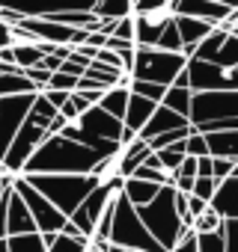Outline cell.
I'll list each match as a JSON object with an SVG mask.
<instances>
[{"label":"cell","mask_w":238,"mask_h":252,"mask_svg":"<svg viewBox=\"0 0 238 252\" xmlns=\"http://www.w3.org/2000/svg\"><path fill=\"white\" fill-rule=\"evenodd\" d=\"M45 137H48V125L39 122V119H33V116L27 113L21 131L15 134V140H12V146H9L3 163H0V169H3L6 175H12V178H18V175L24 172L27 160H30V158L36 155V149L45 143Z\"/></svg>","instance_id":"6"},{"label":"cell","mask_w":238,"mask_h":252,"mask_svg":"<svg viewBox=\"0 0 238 252\" xmlns=\"http://www.w3.org/2000/svg\"><path fill=\"white\" fill-rule=\"evenodd\" d=\"M223 243H226V252H238V220L223 222Z\"/></svg>","instance_id":"35"},{"label":"cell","mask_w":238,"mask_h":252,"mask_svg":"<svg viewBox=\"0 0 238 252\" xmlns=\"http://www.w3.org/2000/svg\"><path fill=\"white\" fill-rule=\"evenodd\" d=\"M170 9H173V15H185V18L205 21L214 30L232 15V6L226 3V0H173Z\"/></svg>","instance_id":"11"},{"label":"cell","mask_w":238,"mask_h":252,"mask_svg":"<svg viewBox=\"0 0 238 252\" xmlns=\"http://www.w3.org/2000/svg\"><path fill=\"white\" fill-rule=\"evenodd\" d=\"M185 74H188V89L194 95H199V92H238V68L223 71L211 63L188 60Z\"/></svg>","instance_id":"9"},{"label":"cell","mask_w":238,"mask_h":252,"mask_svg":"<svg viewBox=\"0 0 238 252\" xmlns=\"http://www.w3.org/2000/svg\"><path fill=\"white\" fill-rule=\"evenodd\" d=\"M214 193H217V181H214V178H197V181H194L191 196H197V199H202V202H208V205H211Z\"/></svg>","instance_id":"32"},{"label":"cell","mask_w":238,"mask_h":252,"mask_svg":"<svg viewBox=\"0 0 238 252\" xmlns=\"http://www.w3.org/2000/svg\"><path fill=\"white\" fill-rule=\"evenodd\" d=\"M9 240V252H48L42 234H18V237H6Z\"/></svg>","instance_id":"25"},{"label":"cell","mask_w":238,"mask_h":252,"mask_svg":"<svg viewBox=\"0 0 238 252\" xmlns=\"http://www.w3.org/2000/svg\"><path fill=\"white\" fill-rule=\"evenodd\" d=\"M191 125L188 128H179V131H170V134H161V137H155V140H149L146 146H149V152L155 155V152H161V149H170V146H176V143H182V140H188L191 137Z\"/></svg>","instance_id":"26"},{"label":"cell","mask_w":238,"mask_h":252,"mask_svg":"<svg viewBox=\"0 0 238 252\" xmlns=\"http://www.w3.org/2000/svg\"><path fill=\"white\" fill-rule=\"evenodd\" d=\"M158 193H161L158 184H146V181H137V178H125L122 181V196L128 199L131 208H146Z\"/></svg>","instance_id":"18"},{"label":"cell","mask_w":238,"mask_h":252,"mask_svg":"<svg viewBox=\"0 0 238 252\" xmlns=\"http://www.w3.org/2000/svg\"><path fill=\"white\" fill-rule=\"evenodd\" d=\"M155 107H158V104H152V101H146V98H140V95H128V110H125V119H122V128L131 131V134H140L143 125L152 119Z\"/></svg>","instance_id":"15"},{"label":"cell","mask_w":238,"mask_h":252,"mask_svg":"<svg viewBox=\"0 0 238 252\" xmlns=\"http://www.w3.org/2000/svg\"><path fill=\"white\" fill-rule=\"evenodd\" d=\"M176 18V30H179V39H182V48H197L214 27L205 24V21H197V18H185V15H173Z\"/></svg>","instance_id":"17"},{"label":"cell","mask_w":238,"mask_h":252,"mask_svg":"<svg viewBox=\"0 0 238 252\" xmlns=\"http://www.w3.org/2000/svg\"><path fill=\"white\" fill-rule=\"evenodd\" d=\"M18 234H39V231H36V222H33L27 205L12 190L9 193V205H6V237H18Z\"/></svg>","instance_id":"13"},{"label":"cell","mask_w":238,"mask_h":252,"mask_svg":"<svg viewBox=\"0 0 238 252\" xmlns=\"http://www.w3.org/2000/svg\"><path fill=\"white\" fill-rule=\"evenodd\" d=\"M39 95V92H36ZM36 95H18V98H0V163H3L15 134L21 131V125L33 107Z\"/></svg>","instance_id":"10"},{"label":"cell","mask_w":238,"mask_h":252,"mask_svg":"<svg viewBox=\"0 0 238 252\" xmlns=\"http://www.w3.org/2000/svg\"><path fill=\"white\" fill-rule=\"evenodd\" d=\"M110 39H119V42H131L134 45V15L122 18V21H116V30Z\"/></svg>","instance_id":"33"},{"label":"cell","mask_w":238,"mask_h":252,"mask_svg":"<svg viewBox=\"0 0 238 252\" xmlns=\"http://www.w3.org/2000/svg\"><path fill=\"white\" fill-rule=\"evenodd\" d=\"M98 160L104 158L80 143H72L66 137H45L21 175H92Z\"/></svg>","instance_id":"1"},{"label":"cell","mask_w":238,"mask_h":252,"mask_svg":"<svg viewBox=\"0 0 238 252\" xmlns=\"http://www.w3.org/2000/svg\"><path fill=\"white\" fill-rule=\"evenodd\" d=\"M89 12L98 21H122L131 15V3L128 0H98V3L89 6Z\"/></svg>","instance_id":"20"},{"label":"cell","mask_w":238,"mask_h":252,"mask_svg":"<svg viewBox=\"0 0 238 252\" xmlns=\"http://www.w3.org/2000/svg\"><path fill=\"white\" fill-rule=\"evenodd\" d=\"M48 252H86L89 243H80V240H72V237H63V234H42Z\"/></svg>","instance_id":"24"},{"label":"cell","mask_w":238,"mask_h":252,"mask_svg":"<svg viewBox=\"0 0 238 252\" xmlns=\"http://www.w3.org/2000/svg\"><path fill=\"white\" fill-rule=\"evenodd\" d=\"M223 222L226 220H238V178H226V181H220L217 184V193H214V199H211V205H208Z\"/></svg>","instance_id":"14"},{"label":"cell","mask_w":238,"mask_h":252,"mask_svg":"<svg viewBox=\"0 0 238 252\" xmlns=\"http://www.w3.org/2000/svg\"><path fill=\"white\" fill-rule=\"evenodd\" d=\"M191 101H194V92H191V89L170 86V89H167V95H164V101H161V107H167L170 113H176V116L188 119V116H191Z\"/></svg>","instance_id":"22"},{"label":"cell","mask_w":238,"mask_h":252,"mask_svg":"<svg viewBox=\"0 0 238 252\" xmlns=\"http://www.w3.org/2000/svg\"><path fill=\"white\" fill-rule=\"evenodd\" d=\"M197 246H199V252H226L223 228L214 231V234H197Z\"/></svg>","instance_id":"30"},{"label":"cell","mask_w":238,"mask_h":252,"mask_svg":"<svg viewBox=\"0 0 238 252\" xmlns=\"http://www.w3.org/2000/svg\"><path fill=\"white\" fill-rule=\"evenodd\" d=\"M170 252H199V246H197V234H194L191 228H188V231H182L179 243H176Z\"/></svg>","instance_id":"36"},{"label":"cell","mask_w":238,"mask_h":252,"mask_svg":"<svg viewBox=\"0 0 238 252\" xmlns=\"http://www.w3.org/2000/svg\"><path fill=\"white\" fill-rule=\"evenodd\" d=\"M107 243L119 246V249H131V252H164L152 240V234L146 231L137 211L128 205V199L122 193H116V211H113V225H110Z\"/></svg>","instance_id":"4"},{"label":"cell","mask_w":238,"mask_h":252,"mask_svg":"<svg viewBox=\"0 0 238 252\" xmlns=\"http://www.w3.org/2000/svg\"><path fill=\"white\" fill-rule=\"evenodd\" d=\"M191 128H194V125H191ZM185 155H188V158H208L205 137H202V134H197V131H191V137L185 140Z\"/></svg>","instance_id":"31"},{"label":"cell","mask_w":238,"mask_h":252,"mask_svg":"<svg viewBox=\"0 0 238 252\" xmlns=\"http://www.w3.org/2000/svg\"><path fill=\"white\" fill-rule=\"evenodd\" d=\"M238 119V92H199L191 101V116L188 122L205 125V122H229Z\"/></svg>","instance_id":"7"},{"label":"cell","mask_w":238,"mask_h":252,"mask_svg":"<svg viewBox=\"0 0 238 252\" xmlns=\"http://www.w3.org/2000/svg\"><path fill=\"white\" fill-rule=\"evenodd\" d=\"M6 205H9V196L0 202V240H6Z\"/></svg>","instance_id":"40"},{"label":"cell","mask_w":238,"mask_h":252,"mask_svg":"<svg viewBox=\"0 0 238 252\" xmlns=\"http://www.w3.org/2000/svg\"><path fill=\"white\" fill-rule=\"evenodd\" d=\"M232 169H235V163L232 160H220V158H211V178L220 184V181H226L229 175H232Z\"/></svg>","instance_id":"34"},{"label":"cell","mask_w":238,"mask_h":252,"mask_svg":"<svg viewBox=\"0 0 238 252\" xmlns=\"http://www.w3.org/2000/svg\"><path fill=\"white\" fill-rule=\"evenodd\" d=\"M12 57H15V65L21 71L27 68H36L45 57V45L42 42H30V45H12Z\"/></svg>","instance_id":"21"},{"label":"cell","mask_w":238,"mask_h":252,"mask_svg":"<svg viewBox=\"0 0 238 252\" xmlns=\"http://www.w3.org/2000/svg\"><path fill=\"white\" fill-rule=\"evenodd\" d=\"M3 48H12V24L0 21V51Z\"/></svg>","instance_id":"38"},{"label":"cell","mask_w":238,"mask_h":252,"mask_svg":"<svg viewBox=\"0 0 238 252\" xmlns=\"http://www.w3.org/2000/svg\"><path fill=\"white\" fill-rule=\"evenodd\" d=\"M128 92H131V95H140V98H146V101H152V104H161V101H164V95H167V89H164V86L143 83V80H131Z\"/></svg>","instance_id":"28"},{"label":"cell","mask_w":238,"mask_h":252,"mask_svg":"<svg viewBox=\"0 0 238 252\" xmlns=\"http://www.w3.org/2000/svg\"><path fill=\"white\" fill-rule=\"evenodd\" d=\"M0 252H9V240H0Z\"/></svg>","instance_id":"41"},{"label":"cell","mask_w":238,"mask_h":252,"mask_svg":"<svg viewBox=\"0 0 238 252\" xmlns=\"http://www.w3.org/2000/svg\"><path fill=\"white\" fill-rule=\"evenodd\" d=\"M155 51H167V54H182V39H179V30H176V18L164 27V33H161V39H158V45H155Z\"/></svg>","instance_id":"27"},{"label":"cell","mask_w":238,"mask_h":252,"mask_svg":"<svg viewBox=\"0 0 238 252\" xmlns=\"http://www.w3.org/2000/svg\"><path fill=\"white\" fill-rule=\"evenodd\" d=\"M220 228H223V220H220L211 208H208L202 217H197V220H194V225H191V231H194V234H214V231H220Z\"/></svg>","instance_id":"29"},{"label":"cell","mask_w":238,"mask_h":252,"mask_svg":"<svg viewBox=\"0 0 238 252\" xmlns=\"http://www.w3.org/2000/svg\"><path fill=\"white\" fill-rule=\"evenodd\" d=\"M134 211H137L140 222L146 225V231L152 234V240H155L164 252H170V249L179 243L182 231H188V228L182 225L179 214H176V190H173V187H161V193H158L146 208H134Z\"/></svg>","instance_id":"3"},{"label":"cell","mask_w":238,"mask_h":252,"mask_svg":"<svg viewBox=\"0 0 238 252\" xmlns=\"http://www.w3.org/2000/svg\"><path fill=\"white\" fill-rule=\"evenodd\" d=\"M205 146H208V158H220V160L238 163V131L205 134Z\"/></svg>","instance_id":"16"},{"label":"cell","mask_w":238,"mask_h":252,"mask_svg":"<svg viewBox=\"0 0 238 252\" xmlns=\"http://www.w3.org/2000/svg\"><path fill=\"white\" fill-rule=\"evenodd\" d=\"M42 199H48L66 220L83 205V199L98 187L92 175H21Z\"/></svg>","instance_id":"2"},{"label":"cell","mask_w":238,"mask_h":252,"mask_svg":"<svg viewBox=\"0 0 238 252\" xmlns=\"http://www.w3.org/2000/svg\"><path fill=\"white\" fill-rule=\"evenodd\" d=\"M86 252H95V249H86Z\"/></svg>","instance_id":"42"},{"label":"cell","mask_w":238,"mask_h":252,"mask_svg":"<svg viewBox=\"0 0 238 252\" xmlns=\"http://www.w3.org/2000/svg\"><path fill=\"white\" fill-rule=\"evenodd\" d=\"M12 190L21 196V202L27 205V211H30V217H33V222H36V231L39 234H60L63 231V225H66V217L48 202V199H42L21 175L12 181Z\"/></svg>","instance_id":"8"},{"label":"cell","mask_w":238,"mask_h":252,"mask_svg":"<svg viewBox=\"0 0 238 252\" xmlns=\"http://www.w3.org/2000/svg\"><path fill=\"white\" fill-rule=\"evenodd\" d=\"M176 175H179V178H197V158H185Z\"/></svg>","instance_id":"37"},{"label":"cell","mask_w":238,"mask_h":252,"mask_svg":"<svg viewBox=\"0 0 238 252\" xmlns=\"http://www.w3.org/2000/svg\"><path fill=\"white\" fill-rule=\"evenodd\" d=\"M197 178H211V158H197Z\"/></svg>","instance_id":"39"},{"label":"cell","mask_w":238,"mask_h":252,"mask_svg":"<svg viewBox=\"0 0 238 252\" xmlns=\"http://www.w3.org/2000/svg\"><path fill=\"white\" fill-rule=\"evenodd\" d=\"M188 119H182V116H176V113H170L167 107H155V113H152V119L143 125V131L137 134L143 143H149V140H155V137H161V134H170V131H179V128H188Z\"/></svg>","instance_id":"12"},{"label":"cell","mask_w":238,"mask_h":252,"mask_svg":"<svg viewBox=\"0 0 238 252\" xmlns=\"http://www.w3.org/2000/svg\"><path fill=\"white\" fill-rule=\"evenodd\" d=\"M211 65H217V68H223V71H235L238 68V39L229 33L226 36V42L211 54V60H208Z\"/></svg>","instance_id":"23"},{"label":"cell","mask_w":238,"mask_h":252,"mask_svg":"<svg viewBox=\"0 0 238 252\" xmlns=\"http://www.w3.org/2000/svg\"><path fill=\"white\" fill-rule=\"evenodd\" d=\"M128 89H122V86H116V89H107L104 95H101V101H98V107L107 113V116H113L116 122H122L125 119V110H128Z\"/></svg>","instance_id":"19"},{"label":"cell","mask_w":238,"mask_h":252,"mask_svg":"<svg viewBox=\"0 0 238 252\" xmlns=\"http://www.w3.org/2000/svg\"><path fill=\"white\" fill-rule=\"evenodd\" d=\"M185 65H188V60L182 54L137 48L134 51V65H131V80H143V83H155V86L170 89L176 83V77L185 71Z\"/></svg>","instance_id":"5"}]
</instances>
